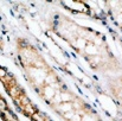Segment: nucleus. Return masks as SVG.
I'll return each instance as SVG.
<instances>
[{"label": "nucleus", "mask_w": 122, "mask_h": 121, "mask_svg": "<svg viewBox=\"0 0 122 121\" xmlns=\"http://www.w3.org/2000/svg\"><path fill=\"white\" fill-rule=\"evenodd\" d=\"M106 87L112 99L122 109V74L107 77Z\"/></svg>", "instance_id": "3"}, {"label": "nucleus", "mask_w": 122, "mask_h": 121, "mask_svg": "<svg viewBox=\"0 0 122 121\" xmlns=\"http://www.w3.org/2000/svg\"><path fill=\"white\" fill-rule=\"evenodd\" d=\"M49 31L63 40L75 53L102 76L122 74V63L114 53L106 36L100 31L82 25L64 12L56 11L47 19Z\"/></svg>", "instance_id": "2"}, {"label": "nucleus", "mask_w": 122, "mask_h": 121, "mask_svg": "<svg viewBox=\"0 0 122 121\" xmlns=\"http://www.w3.org/2000/svg\"><path fill=\"white\" fill-rule=\"evenodd\" d=\"M59 2L68 11H71V12H75V13H80V14H85V16H90L91 14L90 7L84 1H59Z\"/></svg>", "instance_id": "5"}, {"label": "nucleus", "mask_w": 122, "mask_h": 121, "mask_svg": "<svg viewBox=\"0 0 122 121\" xmlns=\"http://www.w3.org/2000/svg\"><path fill=\"white\" fill-rule=\"evenodd\" d=\"M104 6L112 21L122 33V1H104Z\"/></svg>", "instance_id": "4"}, {"label": "nucleus", "mask_w": 122, "mask_h": 121, "mask_svg": "<svg viewBox=\"0 0 122 121\" xmlns=\"http://www.w3.org/2000/svg\"><path fill=\"white\" fill-rule=\"evenodd\" d=\"M2 50H4V42L0 38V51H2Z\"/></svg>", "instance_id": "6"}, {"label": "nucleus", "mask_w": 122, "mask_h": 121, "mask_svg": "<svg viewBox=\"0 0 122 121\" xmlns=\"http://www.w3.org/2000/svg\"><path fill=\"white\" fill-rule=\"evenodd\" d=\"M15 52L27 84L59 119L63 121H103L98 112L65 83L31 40L18 37L15 39Z\"/></svg>", "instance_id": "1"}]
</instances>
